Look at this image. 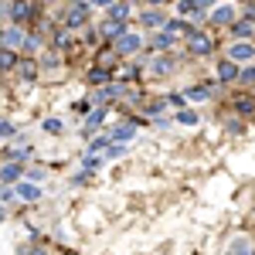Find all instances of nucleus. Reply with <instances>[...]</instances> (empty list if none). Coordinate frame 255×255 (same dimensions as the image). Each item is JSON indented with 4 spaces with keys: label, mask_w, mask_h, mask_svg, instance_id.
I'll return each mask as SVG.
<instances>
[{
    "label": "nucleus",
    "mask_w": 255,
    "mask_h": 255,
    "mask_svg": "<svg viewBox=\"0 0 255 255\" xmlns=\"http://www.w3.org/2000/svg\"><path fill=\"white\" fill-rule=\"evenodd\" d=\"M211 51H215V41L208 38L204 31H197V27H194V31L187 34V55H194V58H208Z\"/></svg>",
    "instance_id": "nucleus-1"
},
{
    "label": "nucleus",
    "mask_w": 255,
    "mask_h": 255,
    "mask_svg": "<svg viewBox=\"0 0 255 255\" xmlns=\"http://www.w3.org/2000/svg\"><path fill=\"white\" fill-rule=\"evenodd\" d=\"M24 38H27V31H24V27H17V24H10V27H3V31H0V48L17 51V55H20V44H24Z\"/></svg>",
    "instance_id": "nucleus-2"
},
{
    "label": "nucleus",
    "mask_w": 255,
    "mask_h": 255,
    "mask_svg": "<svg viewBox=\"0 0 255 255\" xmlns=\"http://www.w3.org/2000/svg\"><path fill=\"white\" fill-rule=\"evenodd\" d=\"M255 58V44L252 41H232L228 44V61H235V65H249Z\"/></svg>",
    "instance_id": "nucleus-3"
},
{
    "label": "nucleus",
    "mask_w": 255,
    "mask_h": 255,
    "mask_svg": "<svg viewBox=\"0 0 255 255\" xmlns=\"http://www.w3.org/2000/svg\"><path fill=\"white\" fill-rule=\"evenodd\" d=\"M211 7H215V0H177L180 17H201V14H208Z\"/></svg>",
    "instance_id": "nucleus-4"
},
{
    "label": "nucleus",
    "mask_w": 255,
    "mask_h": 255,
    "mask_svg": "<svg viewBox=\"0 0 255 255\" xmlns=\"http://www.w3.org/2000/svg\"><path fill=\"white\" fill-rule=\"evenodd\" d=\"M153 79H167V75H174L177 72V61L170 58V55H153V61H150V68H146Z\"/></svg>",
    "instance_id": "nucleus-5"
},
{
    "label": "nucleus",
    "mask_w": 255,
    "mask_h": 255,
    "mask_svg": "<svg viewBox=\"0 0 255 255\" xmlns=\"http://www.w3.org/2000/svg\"><path fill=\"white\" fill-rule=\"evenodd\" d=\"M113 48H116V55H136L139 48H143V41H139V34H133V31H123V34L113 41Z\"/></svg>",
    "instance_id": "nucleus-6"
},
{
    "label": "nucleus",
    "mask_w": 255,
    "mask_h": 255,
    "mask_svg": "<svg viewBox=\"0 0 255 255\" xmlns=\"http://www.w3.org/2000/svg\"><path fill=\"white\" fill-rule=\"evenodd\" d=\"M85 20H89V0H85V3H72L68 14H65V27H68V31H79Z\"/></svg>",
    "instance_id": "nucleus-7"
},
{
    "label": "nucleus",
    "mask_w": 255,
    "mask_h": 255,
    "mask_svg": "<svg viewBox=\"0 0 255 255\" xmlns=\"http://www.w3.org/2000/svg\"><path fill=\"white\" fill-rule=\"evenodd\" d=\"M235 20H238L235 3H221V7H215V10H211V24H215V27H232Z\"/></svg>",
    "instance_id": "nucleus-8"
},
{
    "label": "nucleus",
    "mask_w": 255,
    "mask_h": 255,
    "mask_svg": "<svg viewBox=\"0 0 255 255\" xmlns=\"http://www.w3.org/2000/svg\"><path fill=\"white\" fill-rule=\"evenodd\" d=\"M7 14H10V20H14V24H27V20L34 17V14H38V10H34V7H31V3H27V0H14V3H10V10H7Z\"/></svg>",
    "instance_id": "nucleus-9"
},
{
    "label": "nucleus",
    "mask_w": 255,
    "mask_h": 255,
    "mask_svg": "<svg viewBox=\"0 0 255 255\" xmlns=\"http://www.w3.org/2000/svg\"><path fill=\"white\" fill-rule=\"evenodd\" d=\"M238 72H242V65H235V61H228V58L218 61V82H221V85H235Z\"/></svg>",
    "instance_id": "nucleus-10"
},
{
    "label": "nucleus",
    "mask_w": 255,
    "mask_h": 255,
    "mask_svg": "<svg viewBox=\"0 0 255 255\" xmlns=\"http://www.w3.org/2000/svg\"><path fill=\"white\" fill-rule=\"evenodd\" d=\"M232 109H235L238 116H255V96L235 92V96H232Z\"/></svg>",
    "instance_id": "nucleus-11"
},
{
    "label": "nucleus",
    "mask_w": 255,
    "mask_h": 255,
    "mask_svg": "<svg viewBox=\"0 0 255 255\" xmlns=\"http://www.w3.org/2000/svg\"><path fill=\"white\" fill-rule=\"evenodd\" d=\"M174 44H177L174 34H167V31H157V34L150 38V51H153V55H167Z\"/></svg>",
    "instance_id": "nucleus-12"
},
{
    "label": "nucleus",
    "mask_w": 255,
    "mask_h": 255,
    "mask_svg": "<svg viewBox=\"0 0 255 255\" xmlns=\"http://www.w3.org/2000/svg\"><path fill=\"white\" fill-rule=\"evenodd\" d=\"M136 126H139V119H129V123L116 126V129L109 133V139H113V143H126V139H133V136H136Z\"/></svg>",
    "instance_id": "nucleus-13"
},
{
    "label": "nucleus",
    "mask_w": 255,
    "mask_h": 255,
    "mask_svg": "<svg viewBox=\"0 0 255 255\" xmlns=\"http://www.w3.org/2000/svg\"><path fill=\"white\" fill-rule=\"evenodd\" d=\"M106 113H109V106H99V109H92V113H89V119H85V126H82V133H85V136H92L99 126H102Z\"/></svg>",
    "instance_id": "nucleus-14"
},
{
    "label": "nucleus",
    "mask_w": 255,
    "mask_h": 255,
    "mask_svg": "<svg viewBox=\"0 0 255 255\" xmlns=\"http://www.w3.org/2000/svg\"><path fill=\"white\" fill-rule=\"evenodd\" d=\"M228 31H232V38H235V41H249V38H255V24H249V20H242V17H238L235 24L228 27Z\"/></svg>",
    "instance_id": "nucleus-15"
},
{
    "label": "nucleus",
    "mask_w": 255,
    "mask_h": 255,
    "mask_svg": "<svg viewBox=\"0 0 255 255\" xmlns=\"http://www.w3.org/2000/svg\"><path fill=\"white\" fill-rule=\"evenodd\" d=\"M14 194H20L24 201H38L41 191H38V184H27V180H17L14 184Z\"/></svg>",
    "instance_id": "nucleus-16"
},
{
    "label": "nucleus",
    "mask_w": 255,
    "mask_h": 255,
    "mask_svg": "<svg viewBox=\"0 0 255 255\" xmlns=\"http://www.w3.org/2000/svg\"><path fill=\"white\" fill-rule=\"evenodd\" d=\"M123 31H126V20H106L99 34H102V38H109V41H116L119 34H123Z\"/></svg>",
    "instance_id": "nucleus-17"
},
{
    "label": "nucleus",
    "mask_w": 255,
    "mask_h": 255,
    "mask_svg": "<svg viewBox=\"0 0 255 255\" xmlns=\"http://www.w3.org/2000/svg\"><path fill=\"white\" fill-rule=\"evenodd\" d=\"M20 177H24V167H20V163H7V167L0 170V180H3V184H17Z\"/></svg>",
    "instance_id": "nucleus-18"
},
{
    "label": "nucleus",
    "mask_w": 255,
    "mask_h": 255,
    "mask_svg": "<svg viewBox=\"0 0 255 255\" xmlns=\"http://www.w3.org/2000/svg\"><path fill=\"white\" fill-rule=\"evenodd\" d=\"M160 31H167V34H174V38H177V34H184V38H187V34H191L194 27H191L187 20H167V24H163Z\"/></svg>",
    "instance_id": "nucleus-19"
},
{
    "label": "nucleus",
    "mask_w": 255,
    "mask_h": 255,
    "mask_svg": "<svg viewBox=\"0 0 255 255\" xmlns=\"http://www.w3.org/2000/svg\"><path fill=\"white\" fill-rule=\"evenodd\" d=\"M139 20H143V27H163L167 24V14L163 10H146Z\"/></svg>",
    "instance_id": "nucleus-20"
},
{
    "label": "nucleus",
    "mask_w": 255,
    "mask_h": 255,
    "mask_svg": "<svg viewBox=\"0 0 255 255\" xmlns=\"http://www.w3.org/2000/svg\"><path fill=\"white\" fill-rule=\"evenodd\" d=\"M20 55L17 51H7V48H0V72H10V68H17Z\"/></svg>",
    "instance_id": "nucleus-21"
},
{
    "label": "nucleus",
    "mask_w": 255,
    "mask_h": 255,
    "mask_svg": "<svg viewBox=\"0 0 255 255\" xmlns=\"http://www.w3.org/2000/svg\"><path fill=\"white\" fill-rule=\"evenodd\" d=\"M184 99H191V102H204V99H211V85H191Z\"/></svg>",
    "instance_id": "nucleus-22"
},
{
    "label": "nucleus",
    "mask_w": 255,
    "mask_h": 255,
    "mask_svg": "<svg viewBox=\"0 0 255 255\" xmlns=\"http://www.w3.org/2000/svg\"><path fill=\"white\" fill-rule=\"evenodd\" d=\"M109 143H113V139H109V133H106V136H96L92 143H89V150H85V157H96V153H102V150H106Z\"/></svg>",
    "instance_id": "nucleus-23"
},
{
    "label": "nucleus",
    "mask_w": 255,
    "mask_h": 255,
    "mask_svg": "<svg viewBox=\"0 0 255 255\" xmlns=\"http://www.w3.org/2000/svg\"><path fill=\"white\" fill-rule=\"evenodd\" d=\"M17 65H20V79H24V82H31L34 75H38V68H34L38 61H31V58H20Z\"/></svg>",
    "instance_id": "nucleus-24"
},
{
    "label": "nucleus",
    "mask_w": 255,
    "mask_h": 255,
    "mask_svg": "<svg viewBox=\"0 0 255 255\" xmlns=\"http://www.w3.org/2000/svg\"><path fill=\"white\" fill-rule=\"evenodd\" d=\"M113 79V68H89V82L99 85V82H109Z\"/></svg>",
    "instance_id": "nucleus-25"
},
{
    "label": "nucleus",
    "mask_w": 255,
    "mask_h": 255,
    "mask_svg": "<svg viewBox=\"0 0 255 255\" xmlns=\"http://www.w3.org/2000/svg\"><path fill=\"white\" fill-rule=\"evenodd\" d=\"M126 14H129V3H113V7H109V20H126Z\"/></svg>",
    "instance_id": "nucleus-26"
},
{
    "label": "nucleus",
    "mask_w": 255,
    "mask_h": 255,
    "mask_svg": "<svg viewBox=\"0 0 255 255\" xmlns=\"http://www.w3.org/2000/svg\"><path fill=\"white\" fill-rule=\"evenodd\" d=\"M174 119L180 123V126H197V119H201V116H197V113H191V109H180Z\"/></svg>",
    "instance_id": "nucleus-27"
},
{
    "label": "nucleus",
    "mask_w": 255,
    "mask_h": 255,
    "mask_svg": "<svg viewBox=\"0 0 255 255\" xmlns=\"http://www.w3.org/2000/svg\"><path fill=\"white\" fill-rule=\"evenodd\" d=\"M238 82H242V85H255V65H245V68L238 72Z\"/></svg>",
    "instance_id": "nucleus-28"
},
{
    "label": "nucleus",
    "mask_w": 255,
    "mask_h": 255,
    "mask_svg": "<svg viewBox=\"0 0 255 255\" xmlns=\"http://www.w3.org/2000/svg\"><path fill=\"white\" fill-rule=\"evenodd\" d=\"M232 255H255V249L245 242V238H238L235 245H232Z\"/></svg>",
    "instance_id": "nucleus-29"
},
{
    "label": "nucleus",
    "mask_w": 255,
    "mask_h": 255,
    "mask_svg": "<svg viewBox=\"0 0 255 255\" xmlns=\"http://www.w3.org/2000/svg\"><path fill=\"white\" fill-rule=\"evenodd\" d=\"M55 44H58V48H68V44H72V31H68V27L58 31V34H55Z\"/></svg>",
    "instance_id": "nucleus-30"
},
{
    "label": "nucleus",
    "mask_w": 255,
    "mask_h": 255,
    "mask_svg": "<svg viewBox=\"0 0 255 255\" xmlns=\"http://www.w3.org/2000/svg\"><path fill=\"white\" fill-rule=\"evenodd\" d=\"M242 20H249V24H255V0H249V3L242 7Z\"/></svg>",
    "instance_id": "nucleus-31"
},
{
    "label": "nucleus",
    "mask_w": 255,
    "mask_h": 255,
    "mask_svg": "<svg viewBox=\"0 0 255 255\" xmlns=\"http://www.w3.org/2000/svg\"><path fill=\"white\" fill-rule=\"evenodd\" d=\"M10 133H14V123L10 119H0V139H7Z\"/></svg>",
    "instance_id": "nucleus-32"
},
{
    "label": "nucleus",
    "mask_w": 255,
    "mask_h": 255,
    "mask_svg": "<svg viewBox=\"0 0 255 255\" xmlns=\"http://www.w3.org/2000/svg\"><path fill=\"white\" fill-rule=\"evenodd\" d=\"M136 75H139V65H129V68H123V79H126V82H133Z\"/></svg>",
    "instance_id": "nucleus-33"
},
{
    "label": "nucleus",
    "mask_w": 255,
    "mask_h": 255,
    "mask_svg": "<svg viewBox=\"0 0 255 255\" xmlns=\"http://www.w3.org/2000/svg\"><path fill=\"white\" fill-rule=\"evenodd\" d=\"M44 129H48V133H61V123L58 119H44Z\"/></svg>",
    "instance_id": "nucleus-34"
},
{
    "label": "nucleus",
    "mask_w": 255,
    "mask_h": 255,
    "mask_svg": "<svg viewBox=\"0 0 255 255\" xmlns=\"http://www.w3.org/2000/svg\"><path fill=\"white\" fill-rule=\"evenodd\" d=\"M116 0H89V7H113Z\"/></svg>",
    "instance_id": "nucleus-35"
},
{
    "label": "nucleus",
    "mask_w": 255,
    "mask_h": 255,
    "mask_svg": "<svg viewBox=\"0 0 255 255\" xmlns=\"http://www.w3.org/2000/svg\"><path fill=\"white\" fill-rule=\"evenodd\" d=\"M167 102H170V106H180V109H184V102H187V99H184V96H170Z\"/></svg>",
    "instance_id": "nucleus-36"
},
{
    "label": "nucleus",
    "mask_w": 255,
    "mask_h": 255,
    "mask_svg": "<svg viewBox=\"0 0 255 255\" xmlns=\"http://www.w3.org/2000/svg\"><path fill=\"white\" fill-rule=\"evenodd\" d=\"M24 174H27V180H41V177H44V170H24Z\"/></svg>",
    "instance_id": "nucleus-37"
},
{
    "label": "nucleus",
    "mask_w": 255,
    "mask_h": 255,
    "mask_svg": "<svg viewBox=\"0 0 255 255\" xmlns=\"http://www.w3.org/2000/svg\"><path fill=\"white\" fill-rule=\"evenodd\" d=\"M27 255H48V249L44 245H34V249H27Z\"/></svg>",
    "instance_id": "nucleus-38"
},
{
    "label": "nucleus",
    "mask_w": 255,
    "mask_h": 255,
    "mask_svg": "<svg viewBox=\"0 0 255 255\" xmlns=\"http://www.w3.org/2000/svg\"><path fill=\"white\" fill-rule=\"evenodd\" d=\"M146 3H150V7H160V3H167V0H146Z\"/></svg>",
    "instance_id": "nucleus-39"
},
{
    "label": "nucleus",
    "mask_w": 255,
    "mask_h": 255,
    "mask_svg": "<svg viewBox=\"0 0 255 255\" xmlns=\"http://www.w3.org/2000/svg\"><path fill=\"white\" fill-rule=\"evenodd\" d=\"M0 221H3V208H0Z\"/></svg>",
    "instance_id": "nucleus-40"
},
{
    "label": "nucleus",
    "mask_w": 255,
    "mask_h": 255,
    "mask_svg": "<svg viewBox=\"0 0 255 255\" xmlns=\"http://www.w3.org/2000/svg\"><path fill=\"white\" fill-rule=\"evenodd\" d=\"M72 3H85V0H72Z\"/></svg>",
    "instance_id": "nucleus-41"
},
{
    "label": "nucleus",
    "mask_w": 255,
    "mask_h": 255,
    "mask_svg": "<svg viewBox=\"0 0 255 255\" xmlns=\"http://www.w3.org/2000/svg\"><path fill=\"white\" fill-rule=\"evenodd\" d=\"M65 255H79V252H65Z\"/></svg>",
    "instance_id": "nucleus-42"
},
{
    "label": "nucleus",
    "mask_w": 255,
    "mask_h": 255,
    "mask_svg": "<svg viewBox=\"0 0 255 255\" xmlns=\"http://www.w3.org/2000/svg\"><path fill=\"white\" fill-rule=\"evenodd\" d=\"M41 3H51V0H41Z\"/></svg>",
    "instance_id": "nucleus-43"
}]
</instances>
